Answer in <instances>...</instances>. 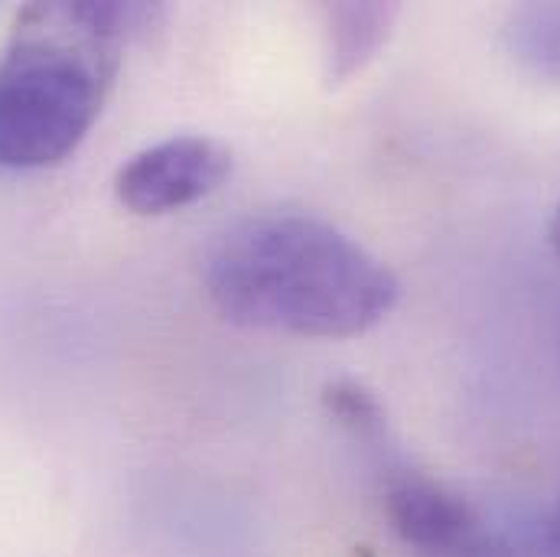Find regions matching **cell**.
Wrapping results in <instances>:
<instances>
[{"label":"cell","mask_w":560,"mask_h":557,"mask_svg":"<svg viewBox=\"0 0 560 557\" xmlns=\"http://www.w3.org/2000/svg\"><path fill=\"white\" fill-rule=\"evenodd\" d=\"M551 245H555V252H558V258H560V206H558L555 222H551Z\"/></svg>","instance_id":"9"},{"label":"cell","mask_w":560,"mask_h":557,"mask_svg":"<svg viewBox=\"0 0 560 557\" xmlns=\"http://www.w3.org/2000/svg\"><path fill=\"white\" fill-rule=\"evenodd\" d=\"M206 293L235 326L346 339L378 326L401 283L326 219L268 212L232 225L206 262Z\"/></svg>","instance_id":"1"},{"label":"cell","mask_w":560,"mask_h":557,"mask_svg":"<svg viewBox=\"0 0 560 557\" xmlns=\"http://www.w3.org/2000/svg\"><path fill=\"white\" fill-rule=\"evenodd\" d=\"M385 512L398 538L420 557H509L466 499L415 469L388 476Z\"/></svg>","instance_id":"4"},{"label":"cell","mask_w":560,"mask_h":557,"mask_svg":"<svg viewBox=\"0 0 560 557\" xmlns=\"http://www.w3.org/2000/svg\"><path fill=\"white\" fill-rule=\"evenodd\" d=\"M545 557H560V506L545 529Z\"/></svg>","instance_id":"8"},{"label":"cell","mask_w":560,"mask_h":557,"mask_svg":"<svg viewBox=\"0 0 560 557\" xmlns=\"http://www.w3.org/2000/svg\"><path fill=\"white\" fill-rule=\"evenodd\" d=\"M232 176V150L215 138L179 135L138 150L115 173V196L135 216H166L212 196Z\"/></svg>","instance_id":"3"},{"label":"cell","mask_w":560,"mask_h":557,"mask_svg":"<svg viewBox=\"0 0 560 557\" xmlns=\"http://www.w3.org/2000/svg\"><path fill=\"white\" fill-rule=\"evenodd\" d=\"M509 49L541 79L560 82V3H528L509 20Z\"/></svg>","instance_id":"6"},{"label":"cell","mask_w":560,"mask_h":557,"mask_svg":"<svg viewBox=\"0 0 560 557\" xmlns=\"http://www.w3.org/2000/svg\"><path fill=\"white\" fill-rule=\"evenodd\" d=\"M323 408L352 437H359L365 443H382L385 440V430H388L385 427V411H382L378 398L365 385L349 382V379L329 382L323 388Z\"/></svg>","instance_id":"7"},{"label":"cell","mask_w":560,"mask_h":557,"mask_svg":"<svg viewBox=\"0 0 560 557\" xmlns=\"http://www.w3.org/2000/svg\"><path fill=\"white\" fill-rule=\"evenodd\" d=\"M326 16V82L342 85L359 76L388 43L398 7L395 3H332L323 10Z\"/></svg>","instance_id":"5"},{"label":"cell","mask_w":560,"mask_h":557,"mask_svg":"<svg viewBox=\"0 0 560 557\" xmlns=\"http://www.w3.org/2000/svg\"><path fill=\"white\" fill-rule=\"evenodd\" d=\"M153 16L143 3L23 7L0 56V166L62 163L98 121L125 43Z\"/></svg>","instance_id":"2"}]
</instances>
